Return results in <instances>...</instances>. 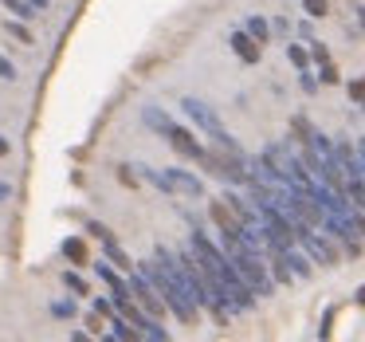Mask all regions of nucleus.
I'll return each mask as SVG.
<instances>
[{
	"mask_svg": "<svg viewBox=\"0 0 365 342\" xmlns=\"http://www.w3.org/2000/svg\"><path fill=\"white\" fill-rule=\"evenodd\" d=\"M169 146H173V150L181 154L185 161H192V166H197V161L205 158V146H200L197 138H192V130H185V126H177V134L169 138Z\"/></svg>",
	"mask_w": 365,
	"mask_h": 342,
	"instance_id": "nucleus-7",
	"label": "nucleus"
},
{
	"mask_svg": "<svg viewBox=\"0 0 365 342\" xmlns=\"http://www.w3.org/2000/svg\"><path fill=\"white\" fill-rule=\"evenodd\" d=\"M181 111H185V119H192L200 130H205L208 138H216L224 130V122H220V114H216V106H208L205 99H192V95H185L181 99Z\"/></svg>",
	"mask_w": 365,
	"mask_h": 342,
	"instance_id": "nucleus-5",
	"label": "nucleus"
},
{
	"mask_svg": "<svg viewBox=\"0 0 365 342\" xmlns=\"http://www.w3.org/2000/svg\"><path fill=\"white\" fill-rule=\"evenodd\" d=\"M63 287H67V291H75V295H91V287L83 283V279L75 276V271H63Z\"/></svg>",
	"mask_w": 365,
	"mask_h": 342,
	"instance_id": "nucleus-19",
	"label": "nucleus"
},
{
	"mask_svg": "<svg viewBox=\"0 0 365 342\" xmlns=\"http://www.w3.org/2000/svg\"><path fill=\"white\" fill-rule=\"evenodd\" d=\"M118 181H122V185H130V189H134V185L142 181V177H138V169H134V166H118Z\"/></svg>",
	"mask_w": 365,
	"mask_h": 342,
	"instance_id": "nucleus-24",
	"label": "nucleus"
},
{
	"mask_svg": "<svg viewBox=\"0 0 365 342\" xmlns=\"http://www.w3.org/2000/svg\"><path fill=\"white\" fill-rule=\"evenodd\" d=\"M87 232H91V236H95V240H103V236H110V228H106V224H103V221H91V224H87Z\"/></svg>",
	"mask_w": 365,
	"mask_h": 342,
	"instance_id": "nucleus-27",
	"label": "nucleus"
},
{
	"mask_svg": "<svg viewBox=\"0 0 365 342\" xmlns=\"http://www.w3.org/2000/svg\"><path fill=\"white\" fill-rule=\"evenodd\" d=\"M9 150H12V146H9V138H0V158H4Z\"/></svg>",
	"mask_w": 365,
	"mask_h": 342,
	"instance_id": "nucleus-33",
	"label": "nucleus"
},
{
	"mask_svg": "<svg viewBox=\"0 0 365 342\" xmlns=\"http://www.w3.org/2000/svg\"><path fill=\"white\" fill-rule=\"evenodd\" d=\"M291 134L299 138V142H310V134H314V126H310V122L302 119V114H294V119H291Z\"/></svg>",
	"mask_w": 365,
	"mask_h": 342,
	"instance_id": "nucleus-18",
	"label": "nucleus"
},
{
	"mask_svg": "<svg viewBox=\"0 0 365 342\" xmlns=\"http://www.w3.org/2000/svg\"><path fill=\"white\" fill-rule=\"evenodd\" d=\"M28 4H32L36 12H43V9H48V0H28Z\"/></svg>",
	"mask_w": 365,
	"mask_h": 342,
	"instance_id": "nucleus-32",
	"label": "nucleus"
},
{
	"mask_svg": "<svg viewBox=\"0 0 365 342\" xmlns=\"http://www.w3.org/2000/svg\"><path fill=\"white\" fill-rule=\"evenodd\" d=\"M0 4H4V9H9L16 20H32L36 16V9L28 4V0H0Z\"/></svg>",
	"mask_w": 365,
	"mask_h": 342,
	"instance_id": "nucleus-16",
	"label": "nucleus"
},
{
	"mask_svg": "<svg viewBox=\"0 0 365 342\" xmlns=\"http://www.w3.org/2000/svg\"><path fill=\"white\" fill-rule=\"evenodd\" d=\"M134 268L142 271V276L150 279L153 287H158V295L165 299V307H169V315H173V318H181L185 326H192V323L200 318V307L192 303V295L185 291V283L165 268V263H158V260H142V263H134Z\"/></svg>",
	"mask_w": 365,
	"mask_h": 342,
	"instance_id": "nucleus-1",
	"label": "nucleus"
},
{
	"mask_svg": "<svg viewBox=\"0 0 365 342\" xmlns=\"http://www.w3.org/2000/svg\"><path fill=\"white\" fill-rule=\"evenodd\" d=\"M354 150H357V169H361V177H365V138L354 146Z\"/></svg>",
	"mask_w": 365,
	"mask_h": 342,
	"instance_id": "nucleus-30",
	"label": "nucleus"
},
{
	"mask_svg": "<svg viewBox=\"0 0 365 342\" xmlns=\"http://www.w3.org/2000/svg\"><path fill=\"white\" fill-rule=\"evenodd\" d=\"M361 111H365V103H361Z\"/></svg>",
	"mask_w": 365,
	"mask_h": 342,
	"instance_id": "nucleus-36",
	"label": "nucleus"
},
{
	"mask_svg": "<svg viewBox=\"0 0 365 342\" xmlns=\"http://www.w3.org/2000/svg\"><path fill=\"white\" fill-rule=\"evenodd\" d=\"M287 59H291L299 71H307L310 67V51H307V44H287Z\"/></svg>",
	"mask_w": 365,
	"mask_h": 342,
	"instance_id": "nucleus-15",
	"label": "nucleus"
},
{
	"mask_svg": "<svg viewBox=\"0 0 365 342\" xmlns=\"http://www.w3.org/2000/svg\"><path fill=\"white\" fill-rule=\"evenodd\" d=\"M95 276L103 279L106 287H110V295H130V283L118 276V268H114L110 260H98V263H95Z\"/></svg>",
	"mask_w": 365,
	"mask_h": 342,
	"instance_id": "nucleus-9",
	"label": "nucleus"
},
{
	"mask_svg": "<svg viewBox=\"0 0 365 342\" xmlns=\"http://www.w3.org/2000/svg\"><path fill=\"white\" fill-rule=\"evenodd\" d=\"M294 240H299L310 260L322 263V268H334V263L341 260L338 248H334V236H322V232H314V228H294Z\"/></svg>",
	"mask_w": 365,
	"mask_h": 342,
	"instance_id": "nucleus-3",
	"label": "nucleus"
},
{
	"mask_svg": "<svg viewBox=\"0 0 365 342\" xmlns=\"http://www.w3.org/2000/svg\"><path fill=\"white\" fill-rule=\"evenodd\" d=\"M165 173V189L161 193H173V197H205V181H200L192 169H181V166H173V169H161Z\"/></svg>",
	"mask_w": 365,
	"mask_h": 342,
	"instance_id": "nucleus-4",
	"label": "nucleus"
},
{
	"mask_svg": "<svg viewBox=\"0 0 365 342\" xmlns=\"http://www.w3.org/2000/svg\"><path fill=\"white\" fill-rule=\"evenodd\" d=\"M302 12L310 20H322V16H330V0H302Z\"/></svg>",
	"mask_w": 365,
	"mask_h": 342,
	"instance_id": "nucleus-17",
	"label": "nucleus"
},
{
	"mask_svg": "<svg viewBox=\"0 0 365 342\" xmlns=\"http://www.w3.org/2000/svg\"><path fill=\"white\" fill-rule=\"evenodd\" d=\"M244 32L252 36L255 44H267V40H271V24H267L263 16H247V20H244Z\"/></svg>",
	"mask_w": 365,
	"mask_h": 342,
	"instance_id": "nucleus-13",
	"label": "nucleus"
},
{
	"mask_svg": "<svg viewBox=\"0 0 365 342\" xmlns=\"http://www.w3.org/2000/svg\"><path fill=\"white\" fill-rule=\"evenodd\" d=\"M228 260L236 263V271L244 276V283L252 287L259 299H267V295L275 291V279H271V271H267V256L263 252H252V248L236 244V248H228Z\"/></svg>",
	"mask_w": 365,
	"mask_h": 342,
	"instance_id": "nucleus-2",
	"label": "nucleus"
},
{
	"mask_svg": "<svg viewBox=\"0 0 365 342\" xmlns=\"http://www.w3.org/2000/svg\"><path fill=\"white\" fill-rule=\"evenodd\" d=\"M287 263H291V271H294V279H310V276H314V260H310V256L307 252H299V248H287Z\"/></svg>",
	"mask_w": 365,
	"mask_h": 342,
	"instance_id": "nucleus-10",
	"label": "nucleus"
},
{
	"mask_svg": "<svg viewBox=\"0 0 365 342\" xmlns=\"http://www.w3.org/2000/svg\"><path fill=\"white\" fill-rule=\"evenodd\" d=\"M299 87H302V91H307V95H314V91H318V75H310V67H307V71H302V79H299Z\"/></svg>",
	"mask_w": 365,
	"mask_h": 342,
	"instance_id": "nucleus-25",
	"label": "nucleus"
},
{
	"mask_svg": "<svg viewBox=\"0 0 365 342\" xmlns=\"http://www.w3.org/2000/svg\"><path fill=\"white\" fill-rule=\"evenodd\" d=\"M110 326H114V331H110V338H122V342H134V338H142V334H138V326H130L126 318L118 315V311L110 315Z\"/></svg>",
	"mask_w": 365,
	"mask_h": 342,
	"instance_id": "nucleus-14",
	"label": "nucleus"
},
{
	"mask_svg": "<svg viewBox=\"0 0 365 342\" xmlns=\"http://www.w3.org/2000/svg\"><path fill=\"white\" fill-rule=\"evenodd\" d=\"M51 315H56V318H71L75 315V303L71 299H56V303H51Z\"/></svg>",
	"mask_w": 365,
	"mask_h": 342,
	"instance_id": "nucleus-22",
	"label": "nucleus"
},
{
	"mask_svg": "<svg viewBox=\"0 0 365 342\" xmlns=\"http://www.w3.org/2000/svg\"><path fill=\"white\" fill-rule=\"evenodd\" d=\"M9 36H12V40H20V44H36L32 32H28V24H20V20H12V24H9Z\"/></svg>",
	"mask_w": 365,
	"mask_h": 342,
	"instance_id": "nucleus-20",
	"label": "nucleus"
},
{
	"mask_svg": "<svg viewBox=\"0 0 365 342\" xmlns=\"http://www.w3.org/2000/svg\"><path fill=\"white\" fill-rule=\"evenodd\" d=\"M357 28L365 32V9H357Z\"/></svg>",
	"mask_w": 365,
	"mask_h": 342,
	"instance_id": "nucleus-34",
	"label": "nucleus"
},
{
	"mask_svg": "<svg viewBox=\"0 0 365 342\" xmlns=\"http://www.w3.org/2000/svg\"><path fill=\"white\" fill-rule=\"evenodd\" d=\"M318 83H341L338 67H334V64H318Z\"/></svg>",
	"mask_w": 365,
	"mask_h": 342,
	"instance_id": "nucleus-21",
	"label": "nucleus"
},
{
	"mask_svg": "<svg viewBox=\"0 0 365 342\" xmlns=\"http://www.w3.org/2000/svg\"><path fill=\"white\" fill-rule=\"evenodd\" d=\"M59 252H63L71 263H79V268H83V263H91V252H87V244H83V236H67L63 244H59Z\"/></svg>",
	"mask_w": 365,
	"mask_h": 342,
	"instance_id": "nucleus-11",
	"label": "nucleus"
},
{
	"mask_svg": "<svg viewBox=\"0 0 365 342\" xmlns=\"http://www.w3.org/2000/svg\"><path fill=\"white\" fill-rule=\"evenodd\" d=\"M103 248H106V260H110L114 268H122V271H130V268H134V260H130V256L122 252V244L114 240V232H110V236H103Z\"/></svg>",
	"mask_w": 365,
	"mask_h": 342,
	"instance_id": "nucleus-12",
	"label": "nucleus"
},
{
	"mask_svg": "<svg viewBox=\"0 0 365 342\" xmlns=\"http://www.w3.org/2000/svg\"><path fill=\"white\" fill-rule=\"evenodd\" d=\"M271 36L287 40V36H291V20H287V16H275V20H271Z\"/></svg>",
	"mask_w": 365,
	"mask_h": 342,
	"instance_id": "nucleus-23",
	"label": "nucleus"
},
{
	"mask_svg": "<svg viewBox=\"0 0 365 342\" xmlns=\"http://www.w3.org/2000/svg\"><path fill=\"white\" fill-rule=\"evenodd\" d=\"M357 303H365V287H357Z\"/></svg>",
	"mask_w": 365,
	"mask_h": 342,
	"instance_id": "nucleus-35",
	"label": "nucleus"
},
{
	"mask_svg": "<svg viewBox=\"0 0 365 342\" xmlns=\"http://www.w3.org/2000/svg\"><path fill=\"white\" fill-rule=\"evenodd\" d=\"M0 79H4V83H12V79H16V67H12L4 56H0Z\"/></svg>",
	"mask_w": 365,
	"mask_h": 342,
	"instance_id": "nucleus-28",
	"label": "nucleus"
},
{
	"mask_svg": "<svg viewBox=\"0 0 365 342\" xmlns=\"http://www.w3.org/2000/svg\"><path fill=\"white\" fill-rule=\"evenodd\" d=\"M95 311L110 318V315H114V299H103V295H98V299H95Z\"/></svg>",
	"mask_w": 365,
	"mask_h": 342,
	"instance_id": "nucleus-29",
	"label": "nucleus"
},
{
	"mask_svg": "<svg viewBox=\"0 0 365 342\" xmlns=\"http://www.w3.org/2000/svg\"><path fill=\"white\" fill-rule=\"evenodd\" d=\"M228 44H232V51H236V56L244 59V64H259V56H263V44H255L252 36L244 32V28H236Z\"/></svg>",
	"mask_w": 365,
	"mask_h": 342,
	"instance_id": "nucleus-8",
	"label": "nucleus"
},
{
	"mask_svg": "<svg viewBox=\"0 0 365 342\" xmlns=\"http://www.w3.org/2000/svg\"><path fill=\"white\" fill-rule=\"evenodd\" d=\"M349 99H354V103H365V75L349 83Z\"/></svg>",
	"mask_w": 365,
	"mask_h": 342,
	"instance_id": "nucleus-26",
	"label": "nucleus"
},
{
	"mask_svg": "<svg viewBox=\"0 0 365 342\" xmlns=\"http://www.w3.org/2000/svg\"><path fill=\"white\" fill-rule=\"evenodd\" d=\"M142 122H145V126H150L158 138H165V142L177 134V126H181V122H177L173 114L165 111V106H158V103H145V106H142Z\"/></svg>",
	"mask_w": 365,
	"mask_h": 342,
	"instance_id": "nucleus-6",
	"label": "nucleus"
},
{
	"mask_svg": "<svg viewBox=\"0 0 365 342\" xmlns=\"http://www.w3.org/2000/svg\"><path fill=\"white\" fill-rule=\"evenodd\" d=\"M12 197V185L9 181H0V201H9Z\"/></svg>",
	"mask_w": 365,
	"mask_h": 342,
	"instance_id": "nucleus-31",
	"label": "nucleus"
}]
</instances>
